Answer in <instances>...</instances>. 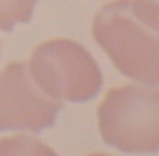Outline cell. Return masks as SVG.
<instances>
[{
    "instance_id": "obj_6",
    "label": "cell",
    "mask_w": 159,
    "mask_h": 156,
    "mask_svg": "<svg viewBox=\"0 0 159 156\" xmlns=\"http://www.w3.org/2000/svg\"><path fill=\"white\" fill-rule=\"evenodd\" d=\"M0 154H54V150L41 140L21 133L0 140Z\"/></svg>"
},
{
    "instance_id": "obj_7",
    "label": "cell",
    "mask_w": 159,
    "mask_h": 156,
    "mask_svg": "<svg viewBox=\"0 0 159 156\" xmlns=\"http://www.w3.org/2000/svg\"><path fill=\"white\" fill-rule=\"evenodd\" d=\"M132 6L139 17L159 29V0H132Z\"/></svg>"
},
{
    "instance_id": "obj_1",
    "label": "cell",
    "mask_w": 159,
    "mask_h": 156,
    "mask_svg": "<svg viewBox=\"0 0 159 156\" xmlns=\"http://www.w3.org/2000/svg\"><path fill=\"white\" fill-rule=\"evenodd\" d=\"M93 39L132 80L159 84V29L136 15L132 0H114L93 19Z\"/></svg>"
},
{
    "instance_id": "obj_5",
    "label": "cell",
    "mask_w": 159,
    "mask_h": 156,
    "mask_svg": "<svg viewBox=\"0 0 159 156\" xmlns=\"http://www.w3.org/2000/svg\"><path fill=\"white\" fill-rule=\"evenodd\" d=\"M37 0H0V29L12 31L17 25L29 23Z\"/></svg>"
},
{
    "instance_id": "obj_4",
    "label": "cell",
    "mask_w": 159,
    "mask_h": 156,
    "mask_svg": "<svg viewBox=\"0 0 159 156\" xmlns=\"http://www.w3.org/2000/svg\"><path fill=\"white\" fill-rule=\"evenodd\" d=\"M60 101L31 78L27 64L11 62L0 72V129L43 132L56 123Z\"/></svg>"
},
{
    "instance_id": "obj_3",
    "label": "cell",
    "mask_w": 159,
    "mask_h": 156,
    "mask_svg": "<svg viewBox=\"0 0 159 156\" xmlns=\"http://www.w3.org/2000/svg\"><path fill=\"white\" fill-rule=\"evenodd\" d=\"M27 68L37 86L60 103L91 101L103 84L97 60L72 39L43 41L33 49Z\"/></svg>"
},
{
    "instance_id": "obj_2",
    "label": "cell",
    "mask_w": 159,
    "mask_h": 156,
    "mask_svg": "<svg viewBox=\"0 0 159 156\" xmlns=\"http://www.w3.org/2000/svg\"><path fill=\"white\" fill-rule=\"evenodd\" d=\"M99 133L106 144L122 152H159V88L116 86L97 107Z\"/></svg>"
}]
</instances>
